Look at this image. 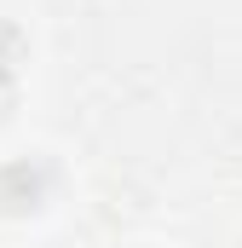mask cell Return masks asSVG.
I'll use <instances>...</instances> for the list:
<instances>
[{"instance_id": "1", "label": "cell", "mask_w": 242, "mask_h": 248, "mask_svg": "<svg viewBox=\"0 0 242 248\" xmlns=\"http://www.w3.org/2000/svg\"><path fill=\"white\" fill-rule=\"evenodd\" d=\"M52 196V168L41 156H17L0 168V219H29Z\"/></svg>"}, {"instance_id": "2", "label": "cell", "mask_w": 242, "mask_h": 248, "mask_svg": "<svg viewBox=\"0 0 242 248\" xmlns=\"http://www.w3.org/2000/svg\"><path fill=\"white\" fill-rule=\"evenodd\" d=\"M23 58H29V41H23V29H17L12 17H0V87H12V81H17Z\"/></svg>"}]
</instances>
